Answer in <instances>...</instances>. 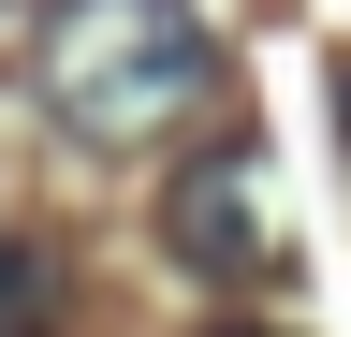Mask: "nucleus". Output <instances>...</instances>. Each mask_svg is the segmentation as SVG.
<instances>
[{"instance_id":"f257e3e1","label":"nucleus","mask_w":351,"mask_h":337,"mask_svg":"<svg viewBox=\"0 0 351 337\" xmlns=\"http://www.w3.org/2000/svg\"><path fill=\"white\" fill-rule=\"evenodd\" d=\"M29 89H44V117H59L73 147L132 161V147H161V132H191V117H205L219 45H205L191 0H44Z\"/></svg>"},{"instance_id":"f03ea898","label":"nucleus","mask_w":351,"mask_h":337,"mask_svg":"<svg viewBox=\"0 0 351 337\" xmlns=\"http://www.w3.org/2000/svg\"><path fill=\"white\" fill-rule=\"evenodd\" d=\"M161 249L205 293H263L278 279V205H263V147H191L161 191Z\"/></svg>"},{"instance_id":"7ed1b4c3","label":"nucleus","mask_w":351,"mask_h":337,"mask_svg":"<svg viewBox=\"0 0 351 337\" xmlns=\"http://www.w3.org/2000/svg\"><path fill=\"white\" fill-rule=\"evenodd\" d=\"M44 323H59V264L0 235V337H44Z\"/></svg>"},{"instance_id":"20e7f679","label":"nucleus","mask_w":351,"mask_h":337,"mask_svg":"<svg viewBox=\"0 0 351 337\" xmlns=\"http://www.w3.org/2000/svg\"><path fill=\"white\" fill-rule=\"evenodd\" d=\"M337 132H351V59H337Z\"/></svg>"},{"instance_id":"39448f33","label":"nucleus","mask_w":351,"mask_h":337,"mask_svg":"<svg viewBox=\"0 0 351 337\" xmlns=\"http://www.w3.org/2000/svg\"><path fill=\"white\" fill-rule=\"evenodd\" d=\"M234 337H249V323H234Z\"/></svg>"}]
</instances>
